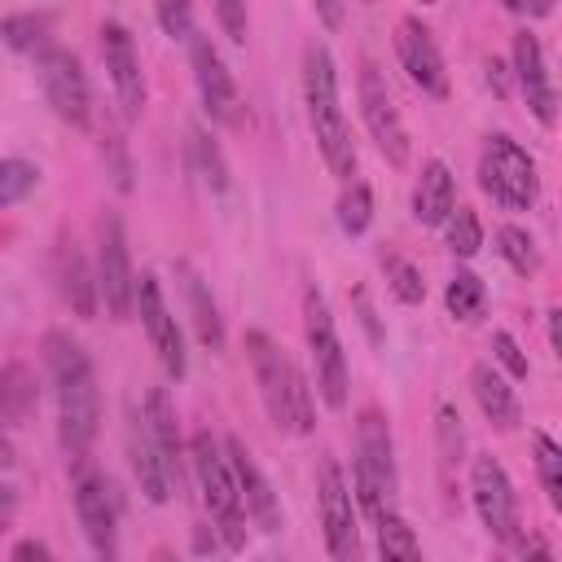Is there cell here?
I'll list each match as a JSON object with an SVG mask.
<instances>
[{
	"mask_svg": "<svg viewBox=\"0 0 562 562\" xmlns=\"http://www.w3.org/2000/svg\"><path fill=\"white\" fill-rule=\"evenodd\" d=\"M531 443H536V470H540L544 496H549L553 509H562V448H558L553 435H544V430H536Z\"/></svg>",
	"mask_w": 562,
	"mask_h": 562,
	"instance_id": "obj_34",
	"label": "cell"
},
{
	"mask_svg": "<svg viewBox=\"0 0 562 562\" xmlns=\"http://www.w3.org/2000/svg\"><path fill=\"white\" fill-rule=\"evenodd\" d=\"M158 22L171 40H189L193 35V0H154Z\"/></svg>",
	"mask_w": 562,
	"mask_h": 562,
	"instance_id": "obj_37",
	"label": "cell"
},
{
	"mask_svg": "<svg viewBox=\"0 0 562 562\" xmlns=\"http://www.w3.org/2000/svg\"><path fill=\"white\" fill-rule=\"evenodd\" d=\"M303 101H307V123L316 132L321 158L338 180L356 176V145H351V127L347 114L338 105V70L325 44H307L303 53Z\"/></svg>",
	"mask_w": 562,
	"mask_h": 562,
	"instance_id": "obj_2",
	"label": "cell"
},
{
	"mask_svg": "<svg viewBox=\"0 0 562 562\" xmlns=\"http://www.w3.org/2000/svg\"><path fill=\"white\" fill-rule=\"evenodd\" d=\"M382 272H386V285L400 303H422L426 299V281L404 255H382Z\"/></svg>",
	"mask_w": 562,
	"mask_h": 562,
	"instance_id": "obj_36",
	"label": "cell"
},
{
	"mask_svg": "<svg viewBox=\"0 0 562 562\" xmlns=\"http://www.w3.org/2000/svg\"><path fill=\"white\" fill-rule=\"evenodd\" d=\"M457 206V180L448 171L443 158H430L422 162V176H417V189H413V215L417 224H443V215Z\"/></svg>",
	"mask_w": 562,
	"mask_h": 562,
	"instance_id": "obj_22",
	"label": "cell"
},
{
	"mask_svg": "<svg viewBox=\"0 0 562 562\" xmlns=\"http://www.w3.org/2000/svg\"><path fill=\"white\" fill-rule=\"evenodd\" d=\"M9 465H13V443L0 435V470H9Z\"/></svg>",
	"mask_w": 562,
	"mask_h": 562,
	"instance_id": "obj_47",
	"label": "cell"
},
{
	"mask_svg": "<svg viewBox=\"0 0 562 562\" xmlns=\"http://www.w3.org/2000/svg\"><path fill=\"white\" fill-rule=\"evenodd\" d=\"M40 184V167L26 158H0V211L22 202Z\"/></svg>",
	"mask_w": 562,
	"mask_h": 562,
	"instance_id": "obj_35",
	"label": "cell"
},
{
	"mask_svg": "<svg viewBox=\"0 0 562 562\" xmlns=\"http://www.w3.org/2000/svg\"><path fill=\"white\" fill-rule=\"evenodd\" d=\"M395 53H400V66L408 70V79L426 92V97H448V66H443V53L435 44V35L417 22V18H404L395 26Z\"/></svg>",
	"mask_w": 562,
	"mask_h": 562,
	"instance_id": "obj_17",
	"label": "cell"
},
{
	"mask_svg": "<svg viewBox=\"0 0 562 562\" xmlns=\"http://www.w3.org/2000/svg\"><path fill=\"white\" fill-rule=\"evenodd\" d=\"M176 272L184 277V299H189V316H193V329H198L202 347L220 351V347H224V321H220V307H215V299H211L206 281H202L189 263H180Z\"/></svg>",
	"mask_w": 562,
	"mask_h": 562,
	"instance_id": "obj_26",
	"label": "cell"
},
{
	"mask_svg": "<svg viewBox=\"0 0 562 562\" xmlns=\"http://www.w3.org/2000/svg\"><path fill=\"white\" fill-rule=\"evenodd\" d=\"M509 13H522V18H549L553 13V0H501Z\"/></svg>",
	"mask_w": 562,
	"mask_h": 562,
	"instance_id": "obj_42",
	"label": "cell"
},
{
	"mask_svg": "<svg viewBox=\"0 0 562 562\" xmlns=\"http://www.w3.org/2000/svg\"><path fill=\"white\" fill-rule=\"evenodd\" d=\"M558 316H562V312H549V347L562 356V329H558Z\"/></svg>",
	"mask_w": 562,
	"mask_h": 562,
	"instance_id": "obj_46",
	"label": "cell"
},
{
	"mask_svg": "<svg viewBox=\"0 0 562 562\" xmlns=\"http://www.w3.org/2000/svg\"><path fill=\"white\" fill-rule=\"evenodd\" d=\"M40 404V382L31 373V364L13 360L0 369V426H26L31 413Z\"/></svg>",
	"mask_w": 562,
	"mask_h": 562,
	"instance_id": "obj_24",
	"label": "cell"
},
{
	"mask_svg": "<svg viewBox=\"0 0 562 562\" xmlns=\"http://www.w3.org/2000/svg\"><path fill=\"white\" fill-rule=\"evenodd\" d=\"M422 4H430V0H422Z\"/></svg>",
	"mask_w": 562,
	"mask_h": 562,
	"instance_id": "obj_48",
	"label": "cell"
},
{
	"mask_svg": "<svg viewBox=\"0 0 562 562\" xmlns=\"http://www.w3.org/2000/svg\"><path fill=\"white\" fill-rule=\"evenodd\" d=\"M75 514H79L88 544L101 558H114V531L119 527H114V492H110L105 474H97V470L75 474Z\"/></svg>",
	"mask_w": 562,
	"mask_h": 562,
	"instance_id": "obj_18",
	"label": "cell"
},
{
	"mask_svg": "<svg viewBox=\"0 0 562 562\" xmlns=\"http://www.w3.org/2000/svg\"><path fill=\"white\" fill-rule=\"evenodd\" d=\"M53 272H57V290H61V299L70 303V312L75 316H83V321H92L97 316V272L88 268V259H83V250L75 246V241H61L57 246V255H53Z\"/></svg>",
	"mask_w": 562,
	"mask_h": 562,
	"instance_id": "obj_20",
	"label": "cell"
},
{
	"mask_svg": "<svg viewBox=\"0 0 562 562\" xmlns=\"http://www.w3.org/2000/svg\"><path fill=\"white\" fill-rule=\"evenodd\" d=\"M470 391H474V400H479L483 417H487L496 430H514V426L522 422V408H518L514 386H509V382H505L487 360H479V364L470 369Z\"/></svg>",
	"mask_w": 562,
	"mask_h": 562,
	"instance_id": "obj_21",
	"label": "cell"
},
{
	"mask_svg": "<svg viewBox=\"0 0 562 562\" xmlns=\"http://www.w3.org/2000/svg\"><path fill=\"white\" fill-rule=\"evenodd\" d=\"M97 294L105 299V312L114 321L132 316L136 272H132V255H127V237H123L119 215H101V224H97Z\"/></svg>",
	"mask_w": 562,
	"mask_h": 562,
	"instance_id": "obj_9",
	"label": "cell"
},
{
	"mask_svg": "<svg viewBox=\"0 0 562 562\" xmlns=\"http://www.w3.org/2000/svg\"><path fill=\"white\" fill-rule=\"evenodd\" d=\"M470 496H474V509H479V522L487 527V536L514 549V540L522 536L518 531V496H514L505 465L492 452H479L470 461Z\"/></svg>",
	"mask_w": 562,
	"mask_h": 562,
	"instance_id": "obj_8",
	"label": "cell"
},
{
	"mask_svg": "<svg viewBox=\"0 0 562 562\" xmlns=\"http://www.w3.org/2000/svg\"><path fill=\"white\" fill-rule=\"evenodd\" d=\"M211 9H215V22H220V31L233 40V44H246V0H211Z\"/></svg>",
	"mask_w": 562,
	"mask_h": 562,
	"instance_id": "obj_39",
	"label": "cell"
},
{
	"mask_svg": "<svg viewBox=\"0 0 562 562\" xmlns=\"http://www.w3.org/2000/svg\"><path fill=\"white\" fill-rule=\"evenodd\" d=\"M224 457H228V470H233V483H237V496H241V509L246 518L259 527V531H281V505H277V492L268 483V474L259 470V461L250 457V448L233 435L224 443Z\"/></svg>",
	"mask_w": 562,
	"mask_h": 562,
	"instance_id": "obj_16",
	"label": "cell"
},
{
	"mask_svg": "<svg viewBox=\"0 0 562 562\" xmlns=\"http://www.w3.org/2000/svg\"><path fill=\"white\" fill-rule=\"evenodd\" d=\"M189 465H193V479H198V492L224 536V549H241L246 544V509H241V496H237V483H233V470H228V457L220 452L215 435L211 430H198L193 443H189Z\"/></svg>",
	"mask_w": 562,
	"mask_h": 562,
	"instance_id": "obj_5",
	"label": "cell"
},
{
	"mask_svg": "<svg viewBox=\"0 0 562 562\" xmlns=\"http://www.w3.org/2000/svg\"><path fill=\"white\" fill-rule=\"evenodd\" d=\"M351 483H356V501L369 518L395 509V443H391V426L378 408H364L356 422V461H351Z\"/></svg>",
	"mask_w": 562,
	"mask_h": 562,
	"instance_id": "obj_4",
	"label": "cell"
},
{
	"mask_svg": "<svg viewBox=\"0 0 562 562\" xmlns=\"http://www.w3.org/2000/svg\"><path fill=\"white\" fill-rule=\"evenodd\" d=\"M35 66H40V83H44V97H48L53 114L83 132L92 123V92H88V75L79 66V57L70 48L48 44Z\"/></svg>",
	"mask_w": 562,
	"mask_h": 562,
	"instance_id": "obj_11",
	"label": "cell"
},
{
	"mask_svg": "<svg viewBox=\"0 0 562 562\" xmlns=\"http://www.w3.org/2000/svg\"><path fill=\"white\" fill-rule=\"evenodd\" d=\"M492 356L509 369V378H527V373H531V364H527L522 347H518V342H514V334H505V329H496V334H492Z\"/></svg>",
	"mask_w": 562,
	"mask_h": 562,
	"instance_id": "obj_40",
	"label": "cell"
},
{
	"mask_svg": "<svg viewBox=\"0 0 562 562\" xmlns=\"http://www.w3.org/2000/svg\"><path fill=\"white\" fill-rule=\"evenodd\" d=\"M443 307L457 321H474L483 312V281L474 272H452L448 290H443Z\"/></svg>",
	"mask_w": 562,
	"mask_h": 562,
	"instance_id": "obj_33",
	"label": "cell"
},
{
	"mask_svg": "<svg viewBox=\"0 0 562 562\" xmlns=\"http://www.w3.org/2000/svg\"><path fill=\"white\" fill-rule=\"evenodd\" d=\"M373 522H378V549H382V558H404V562L422 558V544H417L413 527H408V522H404L395 509L378 514Z\"/></svg>",
	"mask_w": 562,
	"mask_h": 562,
	"instance_id": "obj_30",
	"label": "cell"
},
{
	"mask_svg": "<svg viewBox=\"0 0 562 562\" xmlns=\"http://www.w3.org/2000/svg\"><path fill=\"white\" fill-rule=\"evenodd\" d=\"M479 184L483 193L505 206V211H531L540 198V176H536V158L505 132L487 136L483 154H479Z\"/></svg>",
	"mask_w": 562,
	"mask_h": 562,
	"instance_id": "obj_6",
	"label": "cell"
},
{
	"mask_svg": "<svg viewBox=\"0 0 562 562\" xmlns=\"http://www.w3.org/2000/svg\"><path fill=\"white\" fill-rule=\"evenodd\" d=\"M303 334H307V351L316 364V391L329 408L347 404V356H342V338L338 325L329 316V303L316 285L303 290Z\"/></svg>",
	"mask_w": 562,
	"mask_h": 562,
	"instance_id": "obj_7",
	"label": "cell"
},
{
	"mask_svg": "<svg viewBox=\"0 0 562 562\" xmlns=\"http://www.w3.org/2000/svg\"><path fill=\"white\" fill-rule=\"evenodd\" d=\"M514 79L527 97V110L553 127V114H558V92H553V79H549V66H544V48L531 31H518L514 35Z\"/></svg>",
	"mask_w": 562,
	"mask_h": 562,
	"instance_id": "obj_19",
	"label": "cell"
},
{
	"mask_svg": "<svg viewBox=\"0 0 562 562\" xmlns=\"http://www.w3.org/2000/svg\"><path fill=\"white\" fill-rule=\"evenodd\" d=\"M316 505H321V527H325V549L334 562H351L360 553V536H356V505H351V487L347 474L334 457H325L316 465Z\"/></svg>",
	"mask_w": 562,
	"mask_h": 562,
	"instance_id": "obj_10",
	"label": "cell"
},
{
	"mask_svg": "<svg viewBox=\"0 0 562 562\" xmlns=\"http://www.w3.org/2000/svg\"><path fill=\"white\" fill-rule=\"evenodd\" d=\"M360 114H364V127H369L378 154L391 167H404L408 162V127H404L395 97H391V88L373 61H360Z\"/></svg>",
	"mask_w": 562,
	"mask_h": 562,
	"instance_id": "obj_12",
	"label": "cell"
},
{
	"mask_svg": "<svg viewBox=\"0 0 562 562\" xmlns=\"http://www.w3.org/2000/svg\"><path fill=\"white\" fill-rule=\"evenodd\" d=\"M132 470H136L140 492H145L154 505H167V501H171L176 483H171V474H167V465H162V457H158V448H154L145 422L132 430Z\"/></svg>",
	"mask_w": 562,
	"mask_h": 562,
	"instance_id": "obj_25",
	"label": "cell"
},
{
	"mask_svg": "<svg viewBox=\"0 0 562 562\" xmlns=\"http://www.w3.org/2000/svg\"><path fill=\"white\" fill-rule=\"evenodd\" d=\"M53 35V18L48 13H13L0 22V40L18 53H44Z\"/></svg>",
	"mask_w": 562,
	"mask_h": 562,
	"instance_id": "obj_27",
	"label": "cell"
},
{
	"mask_svg": "<svg viewBox=\"0 0 562 562\" xmlns=\"http://www.w3.org/2000/svg\"><path fill=\"white\" fill-rule=\"evenodd\" d=\"M435 430H439L443 461H457V457H461V448H465V430H461V417H457V408H452V404H439V422H435Z\"/></svg>",
	"mask_w": 562,
	"mask_h": 562,
	"instance_id": "obj_38",
	"label": "cell"
},
{
	"mask_svg": "<svg viewBox=\"0 0 562 562\" xmlns=\"http://www.w3.org/2000/svg\"><path fill=\"white\" fill-rule=\"evenodd\" d=\"M132 307L140 312V325H145L149 347L158 351V364L167 369V378H184V338H180V325H176L154 272L136 277V303Z\"/></svg>",
	"mask_w": 562,
	"mask_h": 562,
	"instance_id": "obj_14",
	"label": "cell"
},
{
	"mask_svg": "<svg viewBox=\"0 0 562 562\" xmlns=\"http://www.w3.org/2000/svg\"><path fill=\"white\" fill-rule=\"evenodd\" d=\"M13 558H48V544H40V540H22V544L13 549Z\"/></svg>",
	"mask_w": 562,
	"mask_h": 562,
	"instance_id": "obj_45",
	"label": "cell"
},
{
	"mask_svg": "<svg viewBox=\"0 0 562 562\" xmlns=\"http://www.w3.org/2000/svg\"><path fill=\"white\" fill-rule=\"evenodd\" d=\"M316 4V13H321V22L334 31V26H342V9H347V0H312Z\"/></svg>",
	"mask_w": 562,
	"mask_h": 562,
	"instance_id": "obj_44",
	"label": "cell"
},
{
	"mask_svg": "<svg viewBox=\"0 0 562 562\" xmlns=\"http://www.w3.org/2000/svg\"><path fill=\"white\" fill-rule=\"evenodd\" d=\"M13 514H18V492L9 483H0V536L13 527Z\"/></svg>",
	"mask_w": 562,
	"mask_h": 562,
	"instance_id": "obj_43",
	"label": "cell"
},
{
	"mask_svg": "<svg viewBox=\"0 0 562 562\" xmlns=\"http://www.w3.org/2000/svg\"><path fill=\"white\" fill-rule=\"evenodd\" d=\"M373 224V189L364 184V180H351L347 189H342V198H338V228L342 233H364Z\"/></svg>",
	"mask_w": 562,
	"mask_h": 562,
	"instance_id": "obj_31",
	"label": "cell"
},
{
	"mask_svg": "<svg viewBox=\"0 0 562 562\" xmlns=\"http://www.w3.org/2000/svg\"><path fill=\"white\" fill-rule=\"evenodd\" d=\"M189 154H193V167H198V176L206 180V189H211V193H224V189H228V167H224L215 140L206 136V127H189Z\"/></svg>",
	"mask_w": 562,
	"mask_h": 562,
	"instance_id": "obj_29",
	"label": "cell"
},
{
	"mask_svg": "<svg viewBox=\"0 0 562 562\" xmlns=\"http://www.w3.org/2000/svg\"><path fill=\"white\" fill-rule=\"evenodd\" d=\"M443 228H448V250H452V255H461V259L479 255V246H483V224H479V215H474L470 206H452V211L443 215Z\"/></svg>",
	"mask_w": 562,
	"mask_h": 562,
	"instance_id": "obj_32",
	"label": "cell"
},
{
	"mask_svg": "<svg viewBox=\"0 0 562 562\" xmlns=\"http://www.w3.org/2000/svg\"><path fill=\"white\" fill-rule=\"evenodd\" d=\"M189 57H193V79H198V92H202L206 114H211L215 123H224V127H237L246 110H241V92H237L228 66H224L220 48H215L206 35L193 31V35H189Z\"/></svg>",
	"mask_w": 562,
	"mask_h": 562,
	"instance_id": "obj_13",
	"label": "cell"
},
{
	"mask_svg": "<svg viewBox=\"0 0 562 562\" xmlns=\"http://www.w3.org/2000/svg\"><path fill=\"white\" fill-rule=\"evenodd\" d=\"M101 57H105V70H110V83H114L123 119L127 123L140 119V110H145V75H140V57H136V44H132L123 22H105L101 26Z\"/></svg>",
	"mask_w": 562,
	"mask_h": 562,
	"instance_id": "obj_15",
	"label": "cell"
},
{
	"mask_svg": "<svg viewBox=\"0 0 562 562\" xmlns=\"http://www.w3.org/2000/svg\"><path fill=\"white\" fill-rule=\"evenodd\" d=\"M101 154L110 158V176H114V189H119V193H127V189H132V162H127L123 136H119V132H110V136H105V145H101Z\"/></svg>",
	"mask_w": 562,
	"mask_h": 562,
	"instance_id": "obj_41",
	"label": "cell"
},
{
	"mask_svg": "<svg viewBox=\"0 0 562 562\" xmlns=\"http://www.w3.org/2000/svg\"><path fill=\"white\" fill-rule=\"evenodd\" d=\"M44 360H48V373L57 386V439H61L66 457L79 465L88 457V448L97 439V422H101L97 373H92L88 351L61 329L44 334Z\"/></svg>",
	"mask_w": 562,
	"mask_h": 562,
	"instance_id": "obj_1",
	"label": "cell"
},
{
	"mask_svg": "<svg viewBox=\"0 0 562 562\" xmlns=\"http://www.w3.org/2000/svg\"><path fill=\"white\" fill-rule=\"evenodd\" d=\"M140 422H145V430H149V439H154V448H158L171 483L180 487V430H176V408H171V400H167L162 386H149L145 391V417Z\"/></svg>",
	"mask_w": 562,
	"mask_h": 562,
	"instance_id": "obj_23",
	"label": "cell"
},
{
	"mask_svg": "<svg viewBox=\"0 0 562 562\" xmlns=\"http://www.w3.org/2000/svg\"><path fill=\"white\" fill-rule=\"evenodd\" d=\"M496 250H501V259H505L518 277H536V272H540V250H536V237H531L527 228H518V224L496 228Z\"/></svg>",
	"mask_w": 562,
	"mask_h": 562,
	"instance_id": "obj_28",
	"label": "cell"
},
{
	"mask_svg": "<svg viewBox=\"0 0 562 562\" xmlns=\"http://www.w3.org/2000/svg\"><path fill=\"white\" fill-rule=\"evenodd\" d=\"M246 356H250V369H255L268 417L290 435H307L312 430V386L299 373V364L263 329L246 334Z\"/></svg>",
	"mask_w": 562,
	"mask_h": 562,
	"instance_id": "obj_3",
	"label": "cell"
}]
</instances>
